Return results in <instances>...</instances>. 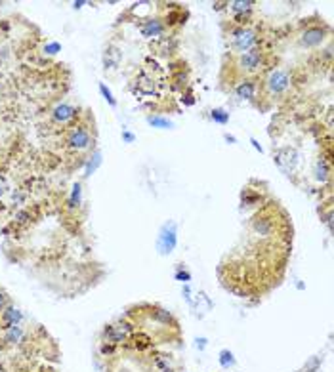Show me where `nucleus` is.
Segmentation results:
<instances>
[{
    "label": "nucleus",
    "mask_w": 334,
    "mask_h": 372,
    "mask_svg": "<svg viewBox=\"0 0 334 372\" xmlns=\"http://www.w3.org/2000/svg\"><path fill=\"white\" fill-rule=\"evenodd\" d=\"M225 40L229 56H243L252 50H262V35L250 25H229Z\"/></svg>",
    "instance_id": "nucleus-1"
},
{
    "label": "nucleus",
    "mask_w": 334,
    "mask_h": 372,
    "mask_svg": "<svg viewBox=\"0 0 334 372\" xmlns=\"http://www.w3.org/2000/svg\"><path fill=\"white\" fill-rule=\"evenodd\" d=\"M292 74L288 73L283 67H271L267 69L260 80V94L264 98L275 101V99H283L292 90Z\"/></svg>",
    "instance_id": "nucleus-2"
},
{
    "label": "nucleus",
    "mask_w": 334,
    "mask_h": 372,
    "mask_svg": "<svg viewBox=\"0 0 334 372\" xmlns=\"http://www.w3.org/2000/svg\"><path fill=\"white\" fill-rule=\"evenodd\" d=\"M65 147L74 155H82L88 151H94L96 147V136L94 130L86 123H76L69 126L65 134Z\"/></svg>",
    "instance_id": "nucleus-3"
},
{
    "label": "nucleus",
    "mask_w": 334,
    "mask_h": 372,
    "mask_svg": "<svg viewBox=\"0 0 334 372\" xmlns=\"http://www.w3.org/2000/svg\"><path fill=\"white\" fill-rule=\"evenodd\" d=\"M231 63L241 78H248V76H258L260 73H266V54L262 50H252L247 52L243 56H231Z\"/></svg>",
    "instance_id": "nucleus-4"
},
{
    "label": "nucleus",
    "mask_w": 334,
    "mask_h": 372,
    "mask_svg": "<svg viewBox=\"0 0 334 372\" xmlns=\"http://www.w3.org/2000/svg\"><path fill=\"white\" fill-rule=\"evenodd\" d=\"M300 159H302V155H300L298 149L292 147V145L273 149V162H275L277 168L285 174V176H288V178H290V174L296 172L298 164H300Z\"/></svg>",
    "instance_id": "nucleus-5"
},
{
    "label": "nucleus",
    "mask_w": 334,
    "mask_h": 372,
    "mask_svg": "<svg viewBox=\"0 0 334 372\" xmlns=\"http://www.w3.org/2000/svg\"><path fill=\"white\" fill-rule=\"evenodd\" d=\"M331 29L327 25H308L300 35H298V46L304 50H313L323 46V42L329 38Z\"/></svg>",
    "instance_id": "nucleus-6"
},
{
    "label": "nucleus",
    "mask_w": 334,
    "mask_h": 372,
    "mask_svg": "<svg viewBox=\"0 0 334 372\" xmlns=\"http://www.w3.org/2000/svg\"><path fill=\"white\" fill-rule=\"evenodd\" d=\"M178 247V223L168 220L161 225L157 235V252L159 256H170Z\"/></svg>",
    "instance_id": "nucleus-7"
},
{
    "label": "nucleus",
    "mask_w": 334,
    "mask_h": 372,
    "mask_svg": "<svg viewBox=\"0 0 334 372\" xmlns=\"http://www.w3.org/2000/svg\"><path fill=\"white\" fill-rule=\"evenodd\" d=\"M225 10L231 13V25H250V17L256 10L254 0H229Z\"/></svg>",
    "instance_id": "nucleus-8"
},
{
    "label": "nucleus",
    "mask_w": 334,
    "mask_h": 372,
    "mask_svg": "<svg viewBox=\"0 0 334 372\" xmlns=\"http://www.w3.org/2000/svg\"><path fill=\"white\" fill-rule=\"evenodd\" d=\"M233 94L241 101H252V103H256L258 98H260V80L254 78V76L239 78L235 82V86H233Z\"/></svg>",
    "instance_id": "nucleus-9"
},
{
    "label": "nucleus",
    "mask_w": 334,
    "mask_h": 372,
    "mask_svg": "<svg viewBox=\"0 0 334 372\" xmlns=\"http://www.w3.org/2000/svg\"><path fill=\"white\" fill-rule=\"evenodd\" d=\"M50 117H52L54 123L60 124V126H71V124H74L76 121H78V117H80V109L74 107L73 103L62 101V103H58V105L52 109Z\"/></svg>",
    "instance_id": "nucleus-10"
},
{
    "label": "nucleus",
    "mask_w": 334,
    "mask_h": 372,
    "mask_svg": "<svg viewBox=\"0 0 334 372\" xmlns=\"http://www.w3.org/2000/svg\"><path fill=\"white\" fill-rule=\"evenodd\" d=\"M139 33L145 40H161L164 35H166V25H164V19L162 17H147L139 23Z\"/></svg>",
    "instance_id": "nucleus-11"
},
{
    "label": "nucleus",
    "mask_w": 334,
    "mask_h": 372,
    "mask_svg": "<svg viewBox=\"0 0 334 372\" xmlns=\"http://www.w3.org/2000/svg\"><path fill=\"white\" fill-rule=\"evenodd\" d=\"M21 321H23V313H21V310H17L13 304H8L6 308H4V311L0 313V328L2 330H8V328H12V326H17V324H21Z\"/></svg>",
    "instance_id": "nucleus-12"
},
{
    "label": "nucleus",
    "mask_w": 334,
    "mask_h": 372,
    "mask_svg": "<svg viewBox=\"0 0 334 372\" xmlns=\"http://www.w3.org/2000/svg\"><path fill=\"white\" fill-rule=\"evenodd\" d=\"M101 60H103V69L113 73V71L119 69V65L123 62V52L117 48L115 44H109L107 48L103 50V58Z\"/></svg>",
    "instance_id": "nucleus-13"
},
{
    "label": "nucleus",
    "mask_w": 334,
    "mask_h": 372,
    "mask_svg": "<svg viewBox=\"0 0 334 372\" xmlns=\"http://www.w3.org/2000/svg\"><path fill=\"white\" fill-rule=\"evenodd\" d=\"M331 162H329V159H325V157H321L319 161L313 164V178H315V182L317 184H327L329 180H331Z\"/></svg>",
    "instance_id": "nucleus-14"
},
{
    "label": "nucleus",
    "mask_w": 334,
    "mask_h": 372,
    "mask_svg": "<svg viewBox=\"0 0 334 372\" xmlns=\"http://www.w3.org/2000/svg\"><path fill=\"white\" fill-rule=\"evenodd\" d=\"M264 198L260 197V193H256L254 189L245 187L241 191V208H250V206H260Z\"/></svg>",
    "instance_id": "nucleus-15"
},
{
    "label": "nucleus",
    "mask_w": 334,
    "mask_h": 372,
    "mask_svg": "<svg viewBox=\"0 0 334 372\" xmlns=\"http://www.w3.org/2000/svg\"><path fill=\"white\" fill-rule=\"evenodd\" d=\"M101 157H103V155H101L99 149H94V151H92V155L84 161V178H90L92 174H96V170L101 166V161H103Z\"/></svg>",
    "instance_id": "nucleus-16"
},
{
    "label": "nucleus",
    "mask_w": 334,
    "mask_h": 372,
    "mask_svg": "<svg viewBox=\"0 0 334 372\" xmlns=\"http://www.w3.org/2000/svg\"><path fill=\"white\" fill-rule=\"evenodd\" d=\"M147 124L157 128V130H170L174 128V123L168 119V117H162V115H147Z\"/></svg>",
    "instance_id": "nucleus-17"
},
{
    "label": "nucleus",
    "mask_w": 334,
    "mask_h": 372,
    "mask_svg": "<svg viewBox=\"0 0 334 372\" xmlns=\"http://www.w3.org/2000/svg\"><path fill=\"white\" fill-rule=\"evenodd\" d=\"M176 46H178L176 38L166 37V35H164L161 40H157V42H155V48L159 50V54H162V56H170L174 50H176Z\"/></svg>",
    "instance_id": "nucleus-18"
},
{
    "label": "nucleus",
    "mask_w": 334,
    "mask_h": 372,
    "mask_svg": "<svg viewBox=\"0 0 334 372\" xmlns=\"http://www.w3.org/2000/svg\"><path fill=\"white\" fill-rule=\"evenodd\" d=\"M23 336H25V332H23V328H21V324H17V326H12V328L4 330V342L13 346V344H19V342L23 340Z\"/></svg>",
    "instance_id": "nucleus-19"
},
{
    "label": "nucleus",
    "mask_w": 334,
    "mask_h": 372,
    "mask_svg": "<svg viewBox=\"0 0 334 372\" xmlns=\"http://www.w3.org/2000/svg\"><path fill=\"white\" fill-rule=\"evenodd\" d=\"M218 363H220V367H222L223 371L233 369V367L237 365L235 353H233L231 349H222V351L218 353Z\"/></svg>",
    "instance_id": "nucleus-20"
},
{
    "label": "nucleus",
    "mask_w": 334,
    "mask_h": 372,
    "mask_svg": "<svg viewBox=\"0 0 334 372\" xmlns=\"http://www.w3.org/2000/svg\"><path fill=\"white\" fill-rule=\"evenodd\" d=\"M80 202H82V186L76 182L73 186V189H71V195L67 198V208H69V210H74V208L80 206Z\"/></svg>",
    "instance_id": "nucleus-21"
},
{
    "label": "nucleus",
    "mask_w": 334,
    "mask_h": 372,
    "mask_svg": "<svg viewBox=\"0 0 334 372\" xmlns=\"http://www.w3.org/2000/svg\"><path fill=\"white\" fill-rule=\"evenodd\" d=\"M229 119H231V115H229L227 109H223V107H214V109H210L212 123L220 124V126H225V124H229Z\"/></svg>",
    "instance_id": "nucleus-22"
},
{
    "label": "nucleus",
    "mask_w": 334,
    "mask_h": 372,
    "mask_svg": "<svg viewBox=\"0 0 334 372\" xmlns=\"http://www.w3.org/2000/svg\"><path fill=\"white\" fill-rule=\"evenodd\" d=\"M323 367V357H319V355H313V357H310V359L306 361V365L302 367V371L300 372H319Z\"/></svg>",
    "instance_id": "nucleus-23"
},
{
    "label": "nucleus",
    "mask_w": 334,
    "mask_h": 372,
    "mask_svg": "<svg viewBox=\"0 0 334 372\" xmlns=\"http://www.w3.org/2000/svg\"><path fill=\"white\" fill-rule=\"evenodd\" d=\"M151 315L155 317V321L162 322V324H168V322H172V324H176V319H174L172 315L168 313L166 310H161V308H155V310L151 311Z\"/></svg>",
    "instance_id": "nucleus-24"
},
{
    "label": "nucleus",
    "mask_w": 334,
    "mask_h": 372,
    "mask_svg": "<svg viewBox=\"0 0 334 372\" xmlns=\"http://www.w3.org/2000/svg\"><path fill=\"white\" fill-rule=\"evenodd\" d=\"M174 279L180 281L182 285H189V283H191V273L187 271L184 263H178V267H176V271H174Z\"/></svg>",
    "instance_id": "nucleus-25"
},
{
    "label": "nucleus",
    "mask_w": 334,
    "mask_h": 372,
    "mask_svg": "<svg viewBox=\"0 0 334 372\" xmlns=\"http://www.w3.org/2000/svg\"><path fill=\"white\" fill-rule=\"evenodd\" d=\"M98 88H99V94H101V98L105 99L111 107H117V99H115V96H113V92H111V88L107 86L105 82H99L98 84Z\"/></svg>",
    "instance_id": "nucleus-26"
},
{
    "label": "nucleus",
    "mask_w": 334,
    "mask_h": 372,
    "mask_svg": "<svg viewBox=\"0 0 334 372\" xmlns=\"http://www.w3.org/2000/svg\"><path fill=\"white\" fill-rule=\"evenodd\" d=\"M29 220H31V210H29V208H21V210L15 212V216H13V220H12V225H27Z\"/></svg>",
    "instance_id": "nucleus-27"
},
{
    "label": "nucleus",
    "mask_w": 334,
    "mask_h": 372,
    "mask_svg": "<svg viewBox=\"0 0 334 372\" xmlns=\"http://www.w3.org/2000/svg\"><path fill=\"white\" fill-rule=\"evenodd\" d=\"M44 54H48V56H56V54H60L62 52V44L60 42H56V40H50V42H46L44 44Z\"/></svg>",
    "instance_id": "nucleus-28"
},
{
    "label": "nucleus",
    "mask_w": 334,
    "mask_h": 372,
    "mask_svg": "<svg viewBox=\"0 0 334 372\" xmlns=\"http://www.w3.org/2000/svg\"><path fill=\"white\" fill-rule=\"evenodd\" d=\"M99 353H101L103 357H113V355L117 353V346H113V344H109V342H101V346H99Z\"/></svg>",
    "instance_id": "nucleus-29"
},
{
    "label": "nucleus",
    "mask_w": 334,
    "mask_h": 372,
    "mask_svg": "<svg viewBox=\"0 0 334 372\" xmlns=\"http://www.w3.org/2000/svg\"><path fill=\"white\" fill-rule=\"evenodd\" d=\"M155 367H157L161 372H174V369L170 367V363H168V359H166L164 355H161V357L155 359Z\"/></svg>",
    "instance_id": "nucleus-30"
},
{
    "label": "nucleus",
    "mask_w": 334,
    "mask_h": 372,
    "mask_svg": "<svg viewBox=\"0 0 334 372\" xmlns=\"http://www.w3.org/2000/svg\"><path fill=\"white\" fill-rule=\"evenodd\" d=\"M182 296H184V300L187 302V306L193 308V304H195V296H193V288H191V286L184 285V288H182Z\"/></svg>",
    "instance_id": "nucleus-31"
},
{
    "label": "nucleus",
    "mask_w": 334,
    "mask_h": 372,
    "mask_svg": "<svg viewBox=\"0 0 334 372\" xmlns=\"http://www.w3.org/2000/svg\"><path fill=\"white\" fill-rule=\"evenodd\" d=\"M121 137H123L124 143H134V141H136V134H132L128 128H123V134H121Z\"/></svg>",
    "instance_id": "nucleus-32"
},
{
    "label": "nucleus",
    "mask_w": 334,
    "mask_h": 372,
    "mask_svg": "<svg viewBox=\"0 0 334 372\" xmlns=\"http://www.w3.org/2000/svg\"><path fill=\"white\" fill-rule=\"evenodd\" d=\"M206 346H208V340H206L204 336H199V338H195V347H197L199 351H204V349H206Z\"/></svg>",
    "instance_id": "nucleus-33"
},
{
    "label": "nucleus",
    "mask_w": 334,
    "mask_h": 372,
    "mask_svg": "<svg viewBox=\"0 0 334 372\" xmlns=\"http://www.w3.org/2000/svg\"><path fill=\"white\" fill-rule=\"evenodd\" d=\"M10 304V300H8V294L4 292V290H0V313L4 311V308Z\"/></svg>",
    "instance_id": "nucleus-34"
},
{
    "label": "nucleus",
    "mask_w": 334,
    "mask_h": 372,
    "mask_svg": "<svg viewBox=\"0 0 334 372\" xmlns=\"http://www.w3.org/2000/svg\"><path fill=\"white\" fill-rule=\"evenodd\" d=\"M250 143H252V147L256 149V151H260V153H264V147H262L260 143H258V139H256V137H250Z\"/></svg>",
    "instance_id": "nucleus-35"
},
{
    "label": "nucleus",
    "mask_w": 334,
    "mask_h": 372,
    "mask_svg": "<svg viewBox=\"0 0 334 372\" xmlns=\"http://www.w3.org/2000/svg\"><path fill=\"white\" fill-rule=\"evenodd\" d=\"M223 139H225L227 143H231V145H235V143H237V137L231 136V134H223Z\"/></svg>",
    "instance_id": "nucleus-36"
},
{
    "label": "nucleus",
    "mask_w": 334,
    "mask_h": 372,
    "mask_svg": "<svg viewBox=\"0 0 334 372\" xmlns=\"http://www.w3.org/2000/svg\"><path fill=\"white\" fill-rule=\"evenodd\" d=\"M86 4H88L86 0H78V2H73V8H74V10H80V8H82V6H86Z\"/></svg>",
    "instance_id": "nucleus-37"
},
{
    "label": "nucleus",
    "mask_w": 334,
    "mask_h": 372,
    "mask_svg": "<svg viewBox=\"0 0 334 372\" xmlns=\"http://www.w3.org/2000/svg\"><path fill=\"white\" fill-rule=\"evenodd\" d=\"M182 101H186V105H193V103H195L193 94H186V99H182Z\"/></svg>",
    "instance_id": "nucleus-38"
},
{
    "label": "nucleus",
    "mask_w": 334,
    "mask_h": 372,
    "mask_svg": "<svg viewBox=\"0 0 334 372\" xmlns=\"http://www.w3.org/2000/svg\"><path fill=\"white\" fill-rule=\"evenodd\" d=\"M6 193H8V189H6V186H4V184H2V182H0V198L4 197V195H6Z\"/></svg>",
    "instance_id": "nucleus-39"
}]
</instances>
